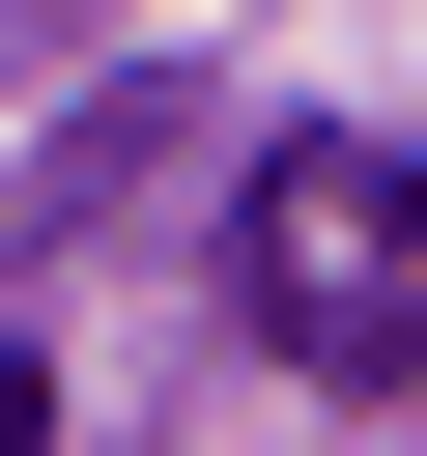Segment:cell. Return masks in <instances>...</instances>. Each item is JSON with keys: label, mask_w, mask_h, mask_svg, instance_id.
<instances>
[{"label": "cell", "mask_w": 427, "mask_h": 456, "mask_svg": "<svg viewBox=\"0 0 427 456\" xmlns=\"http://www.w3.org/2000/svg\"><path fill=\"white\" fill-rule=\"evenodd\" d=\"M228 314H256L313 399H399V370H427V142H256Z\"/></svg>", "instance_id": "cell-1"}, {"label": "cell", "mask_w": 427, "mask_h": 456, "mask_svg": "<svg viewBox=\"0 0 427 456\" xmlns=\"http://www.w3.org/2000/svg\"><path fill=\"white\" fill-rule=\"evenodd\" d=\"M0 456H57V370H28V342H0Z\"/></svg>", "instance_id": "cell-2"}]
</instances>
